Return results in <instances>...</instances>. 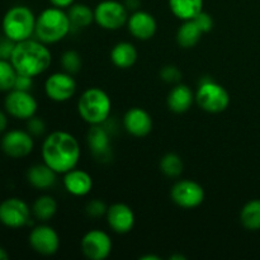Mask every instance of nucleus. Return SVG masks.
Segmentation results:
<instances>
[{"instance_id":"nucleus-1","label":"nucleus","mask_w":260,"mask_h":260,"mask_svg":"<svg viewBox=\"0 0 260 260\" xmlns=\"http://www.w3.org/2000/svg\"><path fill=\"white\" fill-rule=\"evenodd\" d=\"M41 155L45 164L57 174H65L78 167L81 156L78 139L68 131H53L43 140Z\"/></svg>"},{"instance_id":"nucleus-2","label":"nucleus","mask_w":260,"mask_h":260,"mask_svg":"<svg viewBox=\"0 0 260 260\" xmlns=\"http://www.w3.org/2000/svg\"><path fill=\"white\" fill-rule=\"evenodd\" d=\"M10 62L18 74L36 78L48 70L52 62V53L47 45L37 38H29L15 43Z\"/></svg>"},{"instance_id":"nucleus-3","label":"nucleus","mask_w":260,"mask_h":260,"mask_svg":"<svg viewBox=\"0 0 260 260\" xmlns=\"http://www.w3.org/2000/svg\"><path fill=\"white\" fill-rule=\"evenodd\" d=\"M70 32V19L65 9L56 7L46 8L36 18L35 36L45 45L60 42L68 37Z\"/></svg>"},{"instance_id":"nucleus-4","label":"nucleus","mask_w":260,"mask_h":260,"mask_svg":"<svg viewBox=\"0 0 260 260\" xmlns=\"http://www.w3.org/2000/svg\"><path fill=\"white\" fill-rule=\"evenodd\" d=\"M112 101L103 89L88 88L81 93L78 101V112L84 122L93 124H103L111 117Z\"/></svg>"},{"instance_id":"nucleus-5","label":"nucleus","mask_w":260,"mask_h":260,"mask_svg":"<svg viewBox=\"0 0 260 260\" xmlns=\"http://www.w3.org/2000/svg\"><path fill=\"white\" fill-rule=\"evenodd\" d=\"M36 18L35 13L25 5H14L3 17V33L15 43L29 40L35 35Z\"/></svg>"},{"instance_id":"nucleus-6","label":"nucleus","mask_w":260,"mask_h":260,"mask_svg":"<svg viewBox=\"0 0 260 260\" xmlns=\"http://www.w3.org/2000/svg\"><path fill=\"white\" fill-rule=\"evenodd\" d=\"M196 103L207 113H222L230 106V94L212 79H203L196 91Z\"/></svg>"},{"instance_id":"nucleus-7","label":"nucleus","mask_w":260,"mask_h":260,"mask_svg":"<svg viewBox=\"0 0 260 260\" xmlns=\"http://www.w3.org/2000/svg\"><path fill=\"white\" fill-rule=\"evenodd\" d=\"M128 17V9L118 0H103L94 8V22L106 30L121 29Z\"/></svg>"},{"instance_id":"nucleus-8","label":"nucleus","mask_w":260,"mask_h":260,"mask_svg":"<svg viewBox=\"0 0 260 260\" xmlns=\"http://www.w3.org/2000/svg\"><path fill=\"white\" fill-rule=\"evenodd\" d=\"M206 197L205 189L198 182L192 179H180L173 184L170 198L173 202L184 210L200 207Z\"/></svg>"},{"instance_id":"nucleus-9","label":"nucleus","mask_w":260,"mask_h":260,"mask_svg":"<svg viewBox=\"0 0 260 260\" xmlns=\"http://www.w3.org/2000/svg\"><path fill=\"white\" fill-rule=\"evenodd\" d=\"M4 108L5 112L13 118L27 121L30 117L36 116L38 103L29 91L12 89L8 91L4 99Z\"/></svg>"},{"instance_id":"nucleus-10","label":"nucleus","mask_w":260,"mask_h":260,"mask_svg":"<svg viewBox=\"0 0 260 260\" xmlns=\"http://www.w3.org/2000/svg\"><path fill=\"white\" fill-rule=\"evenodd\" d=\"M32 210L18 197H10L0 203V223L9 229H22L29 223Z\"/></svg>"},{"instance_id":"nucleus-11","label":"nucleus","mask_w":260,"mask_h":260,"mask_svg":"<svg viewBox=\"0 0 260 260\" xmlns=\"http://www.w3.org/2000/svg\"><path fill=\"white\" fill-rule=\"evenodd\" d=\"M2 151L12 159H23L35 149V140L27 129L5 131L0 141Z\"/></svg>"},{"instance_id":"nucleus-12","label":"nucleus","mask_w":260,"mask_h":260,"mask_svg":"<svg viewBox=\"0 0 260 260\" xmlns=\"http://www.w3.org/2000/svg\"><path fill=\"white\" fill-rule=\"evenodd\" d=\"M76 88L78 85H76L74 75L63 70L51 74L45 81L46 95L56 103H63V102L70 101L75 95Z\"/></svg>"},{"instance_id":"nucleus-13","label":"nucleus","mask_w":260,"mask_h":260,"mask_svg":"<svg viewBox=\"0 0 260 260\" xmlns=\"http://www.w3.org/2000/svg\"><path fill=\"white\" fill-rule=\"evenodd\" d=\"M112 239L106 231L94 229L88 231L80 241L83 255L89 260H104L112 253Z\"/></svg>"},{"instance_id":"nucleus-14","label":"nucleus","mask_w":260,"mask_h":260,"mask_svg":"<svg viewBox=\"0 0 260 260\" xmlns=\"http://www.w3.org/2000/svg\"><path fill=\"white\" fill-rule=\"evenodd\" d=\"M28 243L37 254L51 256L57 253L60 249V236L52 226L41 223L30 230Z\"/></svg>"},{"instance_id":"nucleus-15","label":"nucleus","mask_w":260,"mask_h":260,"mask_svg":"<svg viewBox=\"0 0 260 260\" xmlns=\"http://www.w3.org/2000/svg\"><path fill=\"white\" fill-rule=\"evenodd\" d=\"M86 142L94 159L99 162H109L113 157L111 132L104 124H93L86 134Z\"/></svg>"},{"instance_id":"nucleus-16","label":"nucleus","mask_w":260,"mask_h":260,"mask_svg":"<svg viewBox=\"0 0 260 260\" xmlns=\"http://www.w3.org/2000/svg\"><path fill=\"white\" fill-rule=\"evenodd\" d=\"M106 218L109 229L113 233L119 234V235L131 233L135 226V222H136V217H135L132 208L127 206L126 203L121 202L108 206Z\"/></svg>"},{"instance_id":"nucleus-17","label":"nucleus","mask_w":260,"mask_h":260,"mask_svg":"<svg viewBox=\"0 0 260 260\" xmlns=\"http://www.w3.org/2000/svg\"><path fill=\"white\" fill-rule=\"evenodd\" d=\"M123 128L134 137H146L152 131V118L147 111L140 107H132L122 119Z\"/></svg>"},{"instance_id":"nucleus-18","label":"nucleus","mask_w":260,"mask_h":260,"mask_svg":"<svg viewBox=\"0 0 260 260\" xmlns=\"http://www.w3.org/2000/svg\"><path fill=\"white\" fill-rule=\"evenodd\" d=\"M128 32L139 41H149L157 30V22L152 14L145 10H135L127 20Z\"/></svg>"},{"instance_id":"nucleus-19","label":"nucleus","mask_w":260,"mask_h":260,"mask_svg":"<svg viewBox=\"0 0 260 260\" xmlns=\"http://www.w3.org/2000/svg\"><path fill=\"white\" fill-rule=\"evenodd\" d=\"M62 175L63 188L74 197H85L93 189V178L85 170L76 167Z\"/></svg>"},{"instance_id":"nucleus-20","label":"nucleus","mask_w":260,"mask_h":260,"mask_svg":"<svg viewBox=\"0 0 260 260\" xmlns=\"http://www.w3.org/2000/svg\"><path fill=\"white\" fill-rule=\"evenodd\" d=\"M196 102V93L187 84H175L174 88L169 91L167 98L168 108L173 113L182 114L192 108L193 103Z\"/></svg>"},{"instance_id":"nucleus-21","label":"nucleus","mask_w":260,"mask_h":260,"mask_svg":"<svg viewBox=\"0 0 260 260\" xmlns=\"http://www.w3.org/2000/svg\"><path fill=\"white\" fill-rule=\"evenodd\" d=\"M57 173L51 169L47 164L41 162V164H35L27 170L28 183L33 188L38 190H47L56 184L57 180Z\"/></svg>"},{"instance_id":"nucleus-22","label":"nucleus","mask_w":260,"mask_h":260,"mask_svg":"<svg viewBox=\"0 0 260 260\" xmlns=\"http://www.w3.org/2000/svg\"><path fill=\"white\" fill-rule=\"evenodd\" d=\"M137 56L139 53H137L135 45H132L131 42H126V41L116 43L109 53L112 63L118 69L132 68L136 63Z\"/></svg>"},{"instance_id":"nucleus-23","label":"nucleus","mask_w":260,"mask_h":260,"mask_svg":"<svg viewBox=\"0 0 260 260\" xmlns=\"http://www.w3.org/2000/svg\"><path fill=\"white\" fill-rule=\"evenodd\" d=\"M168 4L173 15L184 22L194 19L202 12L205 0H168Z\"/></svg>"},{"instance_id":"nucleus-24","label":"nucleus","mask_w":260,"mask_h":260,"mask_svg":"<svg viewBox=\"0 0 260 260\" xmlns=\"http://www.w3.org/2000/svg\"><path fill=\"white\" fill-rule=\"evenodd\" d=\"M68 15L70 19L71 32L85 29L94 22V9L84 3H74L68 8Z\"/></svg>"},{"instance_id":"nucleus-25","label":"nucleus","mask_w":260,"mask_h":260,"mask_svg":"<svg viewBox=\"0 0 260 260\" xmlns=\"http://www.w3.org/2000/svg\"><path fill=\"white\" fill-rule=\"evenodd\" d=\"M202 35L194 20H184L177 30V43L182 48H192L200 42Z\"/></svg>"},{"instance_id":"nucleus-26","label":"nucleus","mask_w":260,"mask_h":260,"mask_svg":"<svg viewBox=\"0 0 260 260\" xmlns=\"http://www.w3.org/2000/svg\"><path fill=\"white\" fill-rule=\"evenodd\" d=\"M32 215L41 222H47L57 212V202L52 196L43 194L36 198L32 205Z\"/></svg>"},{"instance_id":"nucleus-27","label":"nucleus","mask_w":260,"mask_h":260,"mask_svg":"<svg viewBox=\"0 0 260 260\" xmlns=\"http://www.w3.org/2000/svg\"><path fill=\"white\" fill-rule=\"evenodd\" d=\"M240 222L246 230H260V200H251L240 211Z\"/></svg>"},{"instance_id":"nucleus-28","label":"nucleus","mask_w":260,"mask_h":260,"mask_svg":"<svg viewBox=\"0 0 260 260\" xmlns=\"http://www.w3.org/2000/svg\"><path fill=\"white\" fill-rule=\"evenodd\" d=\"M160 170L168 178H178L184 170V162L182 157L175 152H168L160 159Z\"/></svg>"},{"instance_id":"nucleus-29","label":"nucleus","mask_w":260,"mask_h":260,"mask_svg":"<svg viewBox=\"0 0 260 260\" xmlns=\"http://www.w3.org/2000/svg\"><path fill=\"white\" fill-rule=\"evenodd\" d=\"M17 70L10 62V60H2L0 58V91L12 90L14 88L15 79H17Z\"/></svg>"},{"instance_id":"nucleus-30","label":"nucleus","mask_w":260,"mask_h":260,"mask_svg":"<svg viewBox=\"0 0 260 260\" xmlns=\"http://www.w3.org/2000/svg\"><path fill=\"white\" fill-rule=\"evenodd\" d=\"M61 66H62L63 71L71 74V75H76L83 66L80 53L75 50L65 51L61 56Z\"/></svg>"},{"instance_id":"nucleus-31","label":"nucleus","mask_w":260,"mask_h":260,"mask_svg":"<svg viewBox=\"0 0 260 260\" xmlns=\"http://www.w3.org/2000/svg\"><path fill=\"white\" fill-rule=\"evenodd\" d=\"M182 75V71L175 65H167L160 70V79L167 84H179Z\"/></svg>"},{"instance_id":"nucleus-32","label":"nucleus","mask_w":260,"mask_h":260,"mask_svg":"<svg viewBox=\"0 0 260 260\" xmlns=\"http://www.w3.org/2000/svg\"><path fill=\"white\" fill-rule=\"evenodd\" d=\"M107 210H108V206L101 200L89 201L85 206L86 215L93 218H99L102 216H106Z\"/></svg>"},{"instance_id":"nucleus-33","label":"nucleus","mask_w":260,"mask_h":260,"mask_svg":"<svg viewBox=\"0 0 260 260\" xmlns=\"http://www.w3.org/2000/svg\"><path fill=\"white\" fill-rule=\"evenodd\" d=\"M27 131L32 135L33 137L42 136L46 131V123L41 117L33 116L27 119Z\"/></svg>"},{"instance_id":"nucleus-34","label":"nucleus","mask_w":260,"mask_h":260,"mask_svg":"<svg viewBox=\"0 0 260 260\" xmlns=\"http://www.w3.org/2000/svg\"><path fill=\"white\" fill-rule=\"evenodd\" d=\"M196 22V24L198 25L202 33H208L212 30L213 28V18L211 17V14H208L207 12L202 10L197 17L193 19Z\"/></svg>"},{"instance_id":"nucleus-35","label":"nucleus","mask_w":260,"mask_h":260,"mask_svg":"<svg viewBox=\"0 0 260 260\" xmlns=\"http://www.w3.org/2000/svg\"><path fill=\"white\" fill-rule=\"evenodd\" d=\"M14 46L15 42H13L12 40H9V38L4 36V38L0 40V58L2 60H10Z\"/></svg>"},{"instance_id":"nucleus-36","label":"nucleus","mask_w":260,"mask_h":260,"mask_svg":"<svg viewBox=\"0 0 260 260\" xmlns=\"http://www.w3.org/2000/svg\"><path fill=\"white\" fill-rule=\"evenodd\" d=\"M33 86V78L28 75H23V74H18L17 79H15L14 88L18 89V90H24L29 91Z\"/></svg>"},{"instance_id":"nucleus-37","label":"nucleus","mask_w":260,"mask_h":260,"mask_svg":"<svg viewBox=\"0 0 260 260\" xmlns=\"http://www.w3.org/2000/svg\"><path fill=\"white\" fill-rule=\"evenodd\" d=\"M48 2H50V4L52 7L61 8V9H68L69 7H71L75 3V0H48Z\"/></svg>"},{"instance_id":"nucleus-38","label":"nucleus","mask_w":260,"mask_h":260,"mask_svg":"<svg viewBox=\"0 0 260 260\" xmlns=\"http://www.w3.org/2000/svg\"><path fill=\"white\" fill-rule=\"evenodd\" d=\"M7 112L0 111V134H4L8 127V116Z\"/></svg>"},{"instance_id":"nucleus-39","label":"nucleus","mask_w":260,"mask_h":260,"mask_svg":"<svg viewBox=\"0 0 260 260\" xmlns=\"http://www.w3.org/2000/svg\"><path fill=\"white\" fill-rule=\"evenodd\" d=\"M124 5H126V8L128 10H139L137 8H139L140 5V0H124Z\"/></svg>"},{"instance_id":"nucleus-40","label":"nucleus","mask_w":260,"mask_h":260,"mask_svg":"<svg viewBox=\"0 0 260 260\" xmlns=\"http://www.w3.org/2000/svg\"><path fill=\"white\" fill-rule=\"evenodd\" d=\"M140 260H160V256L152 255V254H147V255L140 256Z\"/></svg>"},{"instance_id":"nucleus-41","label":"nucleus","mask_w":260,"mask_h":260,"mask_svg":"<svg viewBox=\"0 0 260 260\" xmlns=\"http://www.w3.org/2000/svg\"><path fill=\"white\" fill-rule=\"evenodd\" d=\"M8 259H9V254H8V251L5 250L4 248L0 246V260H8Z\"/></svg>"},{"instance_id":"nucleus-42","label":"nucleus","mask_w":260,"mask_h":260,"mask_svg":"<svg viewBox=\"0 0 260 260\" xmlns=\"http://www.w3.org/2000/svg\"><path fill=\"white\" fill-rule=\"evenodd\" d=\"M169 259L170 260H185L187 258H185L184 255H180L179 254V255H172Z\"/></svg>"}]
</instances>
